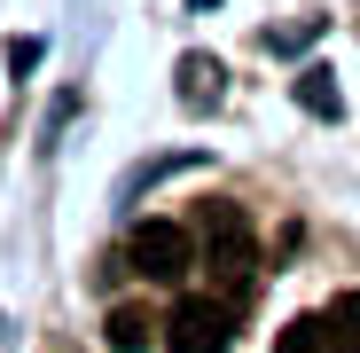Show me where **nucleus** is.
I'll return each mask as SVG.
<instances>
[{"mask_svg": "<svg viewBox=\"0 0 360 353\" xmlns=\"http://www.w3.org/2000/svg\"><path fill=\"white\" fill-rule=\"evenodd\" d=\"M165 345L172 353H227L235 345V299H180L165 314Z\"/></svg>", "mask_w": 360, "mask_h": 353, "instance_id": "nucleus-3", "label": "nucleus"}, {"mask_svg": "<svg viewBox=\"0 0 360 353\" xmlns=\"http://www.w3.org/2000/svg\"><path fill=\"white\" fill-rule=\"evenodd\" d=\"M204 267L219 275V299H251L259 244H251V220L235 212V204H212V212H204Z\"/></svg>", "mask_w": 360, "mask_h": 353, "instance_id": "nucleus-1", "label": "nucleus"}, {"mask_svg": "<svg viewBox=\"0 0 360 353\" xmlns=\"http://www.w3.org/2000/svg\"><path fill=\"white\" fill-rule=\"evenodd\" d=\"M180 102H188V110H212L219 102V63H212V55H180Z\"/></svg>", "mask_w": 360, "mask_h": 353, "instance_id": "nucleus-6", "label": "nucleus"}, {"mask_svg": "<svg viewBox=\"0 0 360 353\" xmlns=\"http://www.w3.org/2000/svg\"><path fill=\"white\" fill-rule=\"evenodd\" d=\"M329 337H337V353H360V290H345L329 306Z\"/></svg>", "mask_w": 360, "mask_h": 353, "instance_id": "nucleus-8", "label": "nucleus"}, {"mask_svg": "<svg viewBox=\"0 0 360 353\" xmlns=\"http://www.w3.org/2000/svg\"><path fill=\"white\" fill-rule=\"evenodd\" d=\"M157 330H165V322H157V314H141V306H110V322H102V337H110L117 353H149V345H157Z\"/></svg>", "mask_w": 360, "mask_h": 353, "instance_id": "nucleus-4", "label": "nucleus"}, {"mask_svg": "<svg viewBox=\"0 0 360 353\" xmlns=\"http://www.w3.org/2000/svg\"><path fill=\"white\" fill-rule=\"evenodd\" d=\"M297 102H306L314 118H337V110H345V94H337V71H321V63H314V71H297Z\"/></svg>", "mask_w": 360, "mask_h": 353, "instance_id": "nucleus-7", "label": "nucleus"}, {"mask_svg": "<svg viewBox=\"0 0 360 353\" xmlns=\"http://www.w3.org/2000/svg\"><path fill=\"white\" fill-rule=\"evenodd\" d=\"M274 353H337L329 314H297V322H282V330H274Z\"/></svg>", "mask_w": 360, "mask_h": 353, "instance_id": "nucleus-5", "label": "nucleus"}, {"mask_svg": "<svg viewBox=\"0 0 360 353\" xmlns=\"http://www.w3.org/2000/svg\"><path fill=\"white\" fill-rule=\"evenodd\" d=\"M126 267L149 275V283H180V275L196 267V235L180 228V220H141L126 235Z\"/></svg>", "mask_w": 360, "mask_h": 353, "instance_id": "nucleus-2", "label": "nucleus"}]
</instances>
